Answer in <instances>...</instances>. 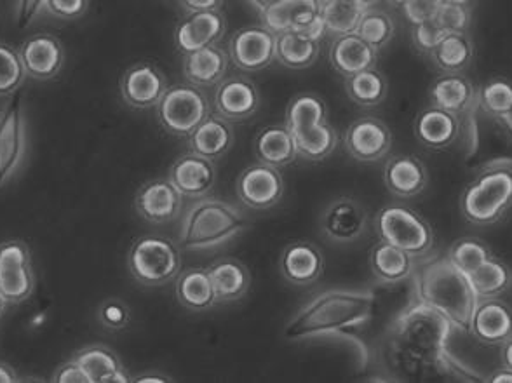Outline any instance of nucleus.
<instances>
[{
  "label": "nucleus",
  "mask_w": 512,
  "mask_h": 383,
  "mask_svg": "<svg viewBox=\"0 0 512 383\" xmlns=\"http://www.w3.org/2000/svg\"><path fill=\"white\" fill-rule=\"evenodd\" d=\"M293 136L297 143L298 157H302L305 161H324L338 147L337 129L328 124V121L316 124L312 128L302 129L298 133H293Z\"/></svg>",
  "instance_id": "58836bf2"
},
{
  "label": "nucleus",
  "mask_w": 512,
  "mask_h": 383,
  "mask_svg": "<svg viewBox=\"0 0 512 383\" xmlns=\"http://www.w3.org/2000/svg\"><path fill=\"white\" fill-rule=\"evenodd\" d=\"M176 298L190 312H206L216 305L215 289L208 269L190 267L176 277Z\"/></svg>",
  "instance_id": "473e14b6"
},
{
  "label": "nucleus",
  "mask_w": 512,
  "mask_h": 383,
  "mask_svg": "<svg viewBox=\"0 0 512 383\" xmlns=\"http://www.w3.org/2000/svg\"><path fill=\"white\" fill-rule=\"evenodd\" d=\"M128 265L138 283L164 286L173 283L182 272V253L166 237H138L129 249Z\"/></svg>",
  "instance_id": "423d86ee"
},
{
  "label": "nucleus",
  "mask_w": 512,
  "mask_h": 383,
  "mask_svg": "<svg viewBox=\"0 0 512 383\" xmlns=\"http://www.w3.org/2000/svg\"><path fill=\"white\" fill-rule=\"evenodd\" d=\"M25 93L14 91L0 110V189L20 169L27 147Z\"/></svg>",
  "instance_id": "1a4fd4ad"
},
{
  "label": "nucleus",
  "mask_w": 512,
  "mask_h": 383,
  "mask_svg": "<svg viewBox=\"0 0 512 383\" xmlns=\"http://www.w3.org/2000/svg\"><path fill=\"white\" fill-rule=\"evenodd\" d=\"M467 333L483 345H502L512 336V307L499 298L479 300Z\"/></svg>",
  "instance_id": "aec40b11"
},
{
  "label": "nucleus",
  "mask_w": 512,
  "mask_h": 383,
  "mask_svg": "<svg viewBox=\"0 0 512 383\" xmlns=\"http://www.w3.org/2000/svg\"><path fill=\"white\" fill-rule=\"evenodd\" d=\"M344 147L354 161L380 162L391 152V129L377 117H361L345 129Z\"/></svg>",
  "instance_id": "4468645a"
},
{
  "label": "nucleus",
  "mask_w": 512,
  "mask_h": 383,
  "mask_svg": "<svg viewBox=\"0 0 512 383\" xmlns=\"http://www.w3.org/2000/svg\"><path fill=\"white\" fill-rule=\"evenodd\" d=\"M54 383H89L86 373L81 370V366L75 363L74 359L60 366L53 377Z\"/></svg>",
  "instance_id": "864d4df0"
},
{
  "label": "nucleus",
  "mask_w": 512,
  "mask_h": 383,
  "mask_svg": "<svg viewBox=\"0 0 512 383\" xmlns=\"http://www.w3.org/2000/svg\"><path fill=\"white\" fill-rule=\"evenodd\" d=\"M178 2H182V0H178Z\"/></svg>",
  "instance_id": "338daca9"
},
{
  "label": "nucleus",
  "mask_w": 512,
  "mask_h": 383,
  "mask_svg": "<svg viewBox=\"0 0 512 383\" xmlns=\"http://www.w3.org/2000/svg\"><path fill=\"white\" fill-rule=\"evenodd\" d=\"M512 209V168L490 164L479 171L460 195V211L467 222L478 227L499 223Z\"/></svg>",
  "instance_id": "39448f33"
},
{
  "label": "nucleus",
  "mask_w": 512,
  "mask_h": 383,
  "mask_svg": "<svg viewBox=\"0 0 512 383\" xmlns=\"http://www.w3.org/2000/svg\"><path fill=\"white\" fill-rule=\"evenodd\" d=\"M284 178L276 166L253 164L237 176L236 192L244 206L256 211L277 206L284 197Z\"/></svg>",
  "instance_id": "f8f14e48"
},
{
  "label": "nucleus",
  "mask_w": 512,
  "mask_h": 383,
  "mask_svg": "<svg viewBox=\"0 0 512 383\" xmlns=\"http://www.w3.org/2000/svg\"><path fill=\"white\" fill-rule=\"evenodd\" d=\"M453 330L452 323L438 310L415 300L392 323V359L399 366H413L417 370L445 366L446 359H450L448 342Z\"/></svg>",
  "instance_id": "f03ea898"
},
{
  "label": "nucleus",
  "mask_w": 512,
  "mask_h": 383,
  "mask_svg": "<svg viewBox=\"0 0 512 383\" xmlns=\"http://www.w3.org/2000/svg\"><path fill=\"white\" fill-rule=\"evenodd\" d=\"M474 293L479 300H490L504 295L511 288L512 270L506 262L492 256L488 262L483 263L478 270L469 274Z\"/></svg>",
  "instance_id": "4c0bfd02"
},
{
  "label": "nucleus",
  "mask_w": 512,
  "mask_h": 383,
  "mask_svg": "<svg viewBox=\"0 0 512 383\" xmlns=\"http://www.w3.org/2000/svg\"><path fill=\"white\" fill-rule=\"evenodd\" d=\"M100 317H102L103 326H107L110 330H122L129 323V310L124 303L110 300L103 305Z\"/></svg>",
  "instance_id": "3c124183"
},
{
  "label": "nucleus",
  "mask_w": 512,
  "mask_h": 383,
  "mask_svg": "<svg viewBox=\"0 0 512 383\" xmlns=\"http://www.w3.org/2000/svg\"><path fill=\"white\" fill-rule=\"evenodd\" d=\"M368 7L358 0H324L323 20L326 34L345 35L356 32Z\"/></svg>",
  "instance_id": "79ce46f5"
},
{
  "label": "nucleus",
  "mask_w": 512,
  "mask_h": 383,
  "mask_svg": "<svg viewBox=\"0 0 512 383\" xmlns=\"http://www.w3.org/2000/svg\"><path fill=\"white\" fill-rule=\"evenodd\" d=\"M241 209L222 199H197L183 216L180 244L187 251L218 248L248 230Z\"/></svg>",
  "instance_id": "20e7f679"
},
{
  "label": "nucleus",
  "mask_w": 512,
  "mask_h": 383,
  "mask_svg": "<svg viewBox=\"0 0 512 383\" xmlns=\"http://www.w3.org/2000/svg\"><path fill=\"white\" fill-rule=\"evenodd\" d=\"M168 89V81L159 67L145 61L135 67L128 68L121 79V95L129 107L138 110L157 107L164 91Z\"/></svg>",
  "instance_id": "6ab92c4d"
},
{
  "label": "nucleus",
  "mask_w": 512,
  "mask_h": 383,
  "mask_svg": "<svg viewBox=\"0 0 512 383\" xmlns=\"http://www.w3.org/2000/svg\"><path fill=\"white\" fill-rule=\"evenodd\" d=\"M368 230V215L363 204L351 195H342L330 202L321 215V232L338 244H351Z\"/></svg>",
  "instance_id": "2eb2a0df"
},
{
  "label": "nucleus",
  "mask_w": 512,
  "mask_h": 383,
  "mask_svg": "<svg viewBox=\"0 0 512 383\" xmlns=\"http://www.w3.org/2000/svg\"><path fill=\"white\" fill-rule=\"evenodd\" d=\"M321 51V41L286 30L276 34V61L291 70H304L316 63Z\"/></svg>",
  "instance_id": "f704fd0d"
},
{
  "label": "nucleus",
  "mask_w": 512,
  "mask_h": 383,
  "mask_svg": "<svg viewBox=\"0 0 512 383\" xmlns=\"http://www.w3.org/2000/svg\"><path fill=\"white\" fill-rule=\"evenodd\" d=\"M75 363L86 373L89 383L131 382L128 371L124 370L119 357L103 345H91L79 350L74 356Z\"/></svg>",
  "instance_id": "7c9ffc66"
},
{
  "label": "nucleus",
  "mask_w": 512,
  "mask_h": 383,
  "mask_svg": "<svg viewBox=\"0 0 512 383\" xmlns=\"http://www.w3.org/2000/svg\"><path fill=\"white\" fill-rule=\"evenodd\" d=\"M446 34L448 32L438 27L434 20L425 21V23L411 27V44H413V48L417 49L418 53L431 56L432 51L438 48L439 42L445 39Z\"/></svg>",
  "instance_id": "de8ad7c7"
},
{
  "label": "nucleus",
  "mask_w": 512,
  "mask_h": 383,
  "mask_svg": "<svg viewBox=\"0 0 512 383\" xmlns=\"http://www.w3.org/2000/svg\"><path fill=\"white\" fill-rule=\"evenodd\" d=\"M471 20V7L443 2L439 7L436 18H434V23L443 28L448 34H452V32L467 34L469 27H471Z\"/></svg>",
  "instance_id": "49530a36"
},
{
  "label": "nucleus",
  "mask_w": 512,
  "mask_h": 383,
  "mask_svg": "<svg viewBox=\"0 0 512 383\" xmlns=\"http://www.w3.org/2000/svg\"><path fill=\"white\" fill-rule=\"evenodd\" d=\"M229 61V53L218 44L197 49L194 53L185 54L183 75L197 88H216L227 77Z\"/></svg>",
  "instance_id": "bb28decb"
},
{
  "label": "nucleus",
  "mask_w": 512,
  "mask_h": 383,
  "mask_svg": "<svg viewBox=\"0 0 512 383\" xmlns=\"http://www.w3.org/2000/svg\"><path fill=\"white\" fill-rule=\"evenodd\" d=\"M206 269L215 289L216 305L237 302L248 295L251 274L243 262L236 258H222L211 263Z\"/></svg>",
  "instance_id": "c85d7f7f"
},
{
  "label": "nucleus",
  "mask_w": 512,
  "mask_h": 383,
  "mask_svg": "<svg viewBox=\"0 0 512 383\" xmlns=\"http://www.w3.org/2000/svg\"><path fill=\"white\" fill-rule=\"evenodd\" d=\"M431 60L443 74H464L474 60V44L469 34L452 32L439 42L431 54Z\"/></svg>",
  "instance_id": "c9c22d12"
},
{
  "label": "nucleus",
  "mask_w": 512,
  "mask_h": 383,
  "mask_svg": "<svg viewBox=\"0 0 512 383\" xmlns=\"http://www.w3.org/2000/svg\"><path fill=\"white\" fill-rule=\"evenodd\" d=\"M251 6L255 7L258 13H262L265 9H269L270 6H274V4H279L281 0H248Z\"/></svg>",
  "instance_id": "052dcab7"
},
{
  "label": "nucleus",
  "mask_w": 512,
  "mask_h": 383,
  "mask_svg": "<svg viewBox=\"0 0 512 383\" xmlns=\"http://www.w3.org/2000/svg\"><path fill=\"white\" fill-rule=\"evenodd\" d=\"M445 4H457V6L471 7L474 4V0H443Z\"/></svg>",
  "instance_id": "680f3d73"
},
{
  "label": "nucleus",
  "mask_w": 512,
  "mask_h": 383,
  "mask_svg": "<svg viewBox=\"0 0 512 383\" xmlns=\"http://www.w3.org/2000/svg\"><path fill=\"white\" fill-rule=\"evenodd\" d=\"M46 0H16V25L27 28L44 9Z\"/></svg>",
  "instance_id": "603ef678"
},
{
  "label": "nucleus",
  "mask_w": 512,
  "mask_h": 383,
  "mask_svg": "<svg viewBox=\"0 0 512 383\" xmlns=\"http://www.w3.org/2000/svg\"><path fill=\"white\" fill-rule=\"evenodd\" d=\"M279 267L288 283L295 286H309L323 276V251L317 248L314 242H291L284 248Z\"/></svg>",
  "instance_id": "b1692460"
},
{
  "label": "nucleus",
  "mask_w": 512,
  "mask_h": 383,
  "mask_svg": "<svg viewBox=\"0 0 512 383\" xmlns=\"http://www.w3.org/2000/svg\"><path fill=\"white\" fill-rule=\"evenodd\" d=\"M169 180L183 197L196 199V201L203 199L215 189V162L194 152L182 155L169 169Z\"/></svg>",
  "instance_id": "412c9836"
},
{
  "label": "nucleus",
  "mask_w": 512,
  "mask_h": 383,
  "mask_svg": "<svg viewBox=\"0 0 512 383\" xmlns=\"http://www.w3.org/2000/svg\"><path fill=\"white\" fill-rule=\"evenodd\" d=\"M378 49L359 37L356 32L352 34L338 35L330 46L331 67L338 74L347 77L377 67Z\"/></svg>",
  "instance_id": "a878e982"
},
{
  "label": "nucleus",
  "mask_w": 512,
  "mask_h": 383,
  "mask_svg": "<svg viewBox=\"0 0 512 383\" xmlns=\"http://www.w3.org/2000/svg\"><path fill=\"white\" fill-rule=\"evenodd\" d=\"M25 77L27 74L21 63L20 51L9 44H0V98L18 91Z\"/></svg>",
  "instance_id": "a18cd8bd"
},
{
  "label": "nucleus",
  "mask_w": 512,
  "mask_h": 383,
  "mask_svg": "<svg viewBox=\"0 0 512 383\" xmlns=\"http://www.w3.org/2000/svg\"><path fill=\"white\" fill-rule=\"evenodd\" d=\"M375 229L380 241L403 249L413 258H422L434 248L431 223L406 206L391 204L380 209L375 218Z\"/></svg>",
  "instance_id": "0eeeda50"
},
{
  "label": "nucleus",
  "mask_w": 512,
  "mask_h": 383,
  "mask_svg": "<svg viewBox=\"0 0 512 383\" xmlns=\"http://www.w3.org/2000/svg\"><path fill=\"white\" fill-rule=\"evenodd\" d=\"M446 256L457 269L464 272L465 276H469L483 263L488 262L493 253L490 246L478 237H462L459 241L453 242L452 248L448 249Z\"/></svg>",
  "instance_id": "37998d69"
},
{
  "label": "nucleus",
  "mask_w": 512,
  "mask_h": 383,
  "mask_svg": "<svg viewBox=\"0 0 512 383\" xmlns=\"http://www.w3.org/2000/svg\"><path fill=\"white\" fill-rule=\"evenodd\" d=\"M91 0H46L44 11L60 20H79L89 9Z\"/></svg>",
  "instance_id": "8fccbe9b"
},
{
  "label": "nucleus",
  "mask_w": 512,
  "mask_h": 383,
  "mask_svg": "<svg viewBox=\"0 0 512 383\" xmlns=\"http://www.w3.org/2000/svg\"><path fill=\"white\" fill-rule=\"evenodd\" d=\"M229 58L244 74H256L276 61V34L265 27L237 30L229 42Z\"/></svg>",
  "instance_id": "ddd939ff"
},
{
  "label": "nucleus",
  "mask_w": 512,
  "mask_h": 383,
  "mask_svg": "<svg viewBox=\"0 0 512 383\" xmlns=\"http://www.w3.org/2000/svg\"><path fill=\"white\" fill-rule=\"evenodd\" d=\"M413 133L425 148L446 150L453 147L459 140L462 121H460V115L431 105L417 115Z\"/></svg>",
  "instance_id": "5701e85b"
},
{
  "label": "nucleus",
  "mask_w": 512,
  "mask_h": 383,
  "mask_svg": "<svg viewBox=\"0 0 512 383\" xmlns=\"http://www.w3.org/2000/svg\"><path fill=\"white\" fill-rule=\"evenodd\" d=\"M255 154L263 164L276 168L290 166L298 159L295 136L286 124L263 128L255 138Z\"/></svg>",
  "instance_id": "2f4dec72"
},
{
  "label": "nucleus",
  "mask_w": 512,
  "mask_h": 383,
  "mask_svg": "<svg viewBox=\"0 0 512 383\" xmlns=\"http://www.w3.org/2000/svg\"><path fill=\"white\" fill-rule=\"evenodd\" d=\"M500 347H502V352H500V357H502V366H506V368L512 370V336L507 340V342L502 343Z\"/></svg>",
  "instance_id": "13d9d810"
},
{
  "label": "nucleus",
  "mask_w": 512,
  "mask_h": 383,
  "mask_svg": "<svg viewBox=\"0 0 512 383\" xmlns=\"http://www.w3.org/2000/svg\"><path fill=\"white\" fill-rule=\"evenodd\" d=\"M356 34L375 49H384L394 39L396 25L389 14L377 9H366Z\"/></svg>",
  "instance_id": "c03bdc74"
},
{
  "label": "nucleus",
  "mask_w": 512,
  "mask_h": 383,
  "mask_svg": "<svg viewBox=\"0 0 512 383\" xmlns=\"http://www.w3.org/2000/svg\"><path fill=\"white\" fill-rule=\"evenodd\" d=\"M429 101L432 107L464 115L476 103V88L464 74L439 75L429 88Z\"/></svg>",
  "instance_id": "cd10ccee"
},
{
  "label": "nucleus",
  "mask_w": 512,
  "mask_h": 383,
  "mask_svg": "<svg viewBox=\"0 0 512 383\" xmlns=\"http://www.w3.org/2000/svg\"><path fill=\"white\" fill-rule=\"evenodd\" d=\"M18 51L25 74L35 81H51L60 74L65 63V49L51 34H35L28 37Z\"/></svg>",
  "instance_id": "a211bd4d"
},
{
  "label": "nucleus",
  "mask_w": 512,
  "mask_h": 383,
  "mask_svg": "<svg viewBox=\"0 0 512 383\" xmlns=\"http://www.w3.org/2000/svg\"><path fill=\"white\" fill-rule=\"evenodd\" d=\"M183 197L171 180H152L145 183L136 194L135 206L138 215L150 223L173 222L180 215Z\"/></svg>",
  "instance_id": "4be33fe9"
},
{
  "label": "nucleus",
  "mask_w": 512,
  "mask_h": 383,
  "mask_svg": "<svg viewBox=\"0 0 512 383\" xmlns=\"http://www.w3.org/2000/svg\"><path fill=\"white\" fill-rule=\"evenodd\" d=\"M131 382L162 383V382H171V378L166 377V375H161V373H157V375H140V377L131 378Z\"/></svg>",
  "instance_id": "bf43d9fd"
},
{
  "label": "nucleus",
  "mask_w": 512,
  "mask_h": 383,
  "mask_svg": "<svg viewBox=\"0 0 512 383\" xmlns=\"http://www.w3.org/2000/svg\"><path fill=\"white\" fill-rule=\"evenodd\" d=\"M227 32V21L220 11L189 13L175 28L173 41L180 53H194L197 49L215 46Z\"/></svg>",
  "instance_id": "f3484780"
},
{
  "label": "nucleus",
  "mask_w": 512,
  "mask_h": 383,
  "mask_svg": "<svg viewBox=\"0 0 512 383\" xmlns=\"http://www.w3.org/2000/svg\"><path fill=\"white\" fill-rule=\"evenodd\" d=\"M415 300L438 310L455 330L467 331L479 298L469 277L457 269L448 256L425 263L413 284Z\"/></svg>",
  "instance_id": "7ed1b4c3"
},
{
  "label": "nucleus",
  "mask_w": 512,
  "mask_h": 383,
  "mask_svg": "<svg viewBox=\"0 0 512 383\" xmlns=\"http://www.w3.org/2000/svg\"><path fill=\"white\" fill-rule=\"evenodd\" d=\"M234 145V129L232 122L223 119L220 115H209L206 121L201 122L194 133L189 136L190 152L203 155L209 161H218L223 155L229 154Z\"/></svg>",
  "instance_id": "c756f323"
},
{
  "label": "nucleus",
  "mask_w": 512,
  "mask_h": 383,
  "mask_svg": "<svg viewBox=\"0 0 512 383\" xmlns=\"http://www.w3.org/2000/svg\"><path fill=\"white\" fill-rule=\"evenodd\" d=\"M326 117H328V107L323 98L314 93H302V95L293 96L288 103L284 124L291 133H298L302 129L326 122Z\"/></svg>",
  "instance_id": "a19ab883"
},
{
  "label": "nucleus",
  "mask_w": 512,
  "mask_h": 383,
  "mask_svg": "<svg viewBox=\"0 0 512 383\" xmlns=\"http://www.w3.org/2000/svg\"><path fill=\"white\" fill-rule=\"evenodd\" d=\"M14 382H20V378H18V375L14 373L13 368H11V366H7V364L0 363V383Z\"/></svg>",
  "instance_id": "4d7b16f0"
},
{
  "label": "nucleus",
  "mask_w": 512,
  "mask_h": 383,
  "mask_svg": "<svg viewBox=\"0 0 512 383\" xmlns=\"http://www.w3.org/2000/svg\"><path fill=\"white\" fill-rule=\"evenodd\" d=\"M323 2H324V0H323Z\"/></svg>",
  "instance_id": "774afa93"
},
{
  "label": "nucleus",
  "mask_w": 512,
  "mask_h": 383,
  "mask_svg": "<svg viewBox=\"0 0 512 383\" xmlns=\"http://www.w3.org/2000/svg\"><path fill=\"white\" fill-rule=\"evenodd\" d=\"M441 4H443V0H408L401 9H403L406 21L413 27V25L434 20Z\"/></svg>",
  "instance_id": "09e8293b"
},
{
  "label": "nucleus",
  "mask_w": 512,
  "mask_h": 383,
  "mask_svg": "<svg viewBox=\"0 0 512 383\" xmlns=\"http://www.w3.org/2000/svg\"><path fill=\"white\" fill-rule=\"evenodd\" d=\"M260 108V91L244 75L225 77L215 89L216 114L229 122L251 119Z\"/></svg>",
  "instance_id": "dca6fc26"
},
{
  "label": "nucleus",
  "mask_w": 512,
  "mask_h": 383,
  "mask_svg": "<svg viewBox=\"0 0 512 383\" xmlns=\"http://www.w3.org/2000/svg\"><path fill=\"white\" fill-rule=\"evenodd\" d=\"M488 382L493 383H512V370L506 368V366H502L500 370L492 373L490 377H488Z\"/></svg>",
  "instance_id": "6e6d98bb"
},
{
  "label": "nucleus",
  "mask_w": 512,
  "mask_h": 383,
  "mask_svg": "<svg viewBox=\"0 0 512 383\" xmlns=\"http://www.w3.org/2000/svg\"><path fill=\"white\" fill-rule=\"evenodd\" d=\"M387 91V79L375 68L345 79V93L354 105L361 108L380 107L387 98Z\"/></svg>",
  "instance_id": "e433bc0d"
},
{
  "label": "nucleus",
  "mask_w": 512,
  "mask_h": 383,
  "mask_svg": "<svg viewBox=\"0 0 512 383\" xmlns=\"http://www.w3.org/2000/svg\"><path fill=\"white\" fill-rule=\"evenodd\" d=\"M476 107L483 114L499 121L512 119V81L506 77H493L476 89Z\"/></svg>",
  "instance_id": "ea45409f"
},
{
  "label": "nucleus",
  "mask_w": 512,
  "mask_h": 383,
  "mask_svg": "<svg viewBox=\"0 0 512 383\" xmlns=\"http://www.w3.org/2000/svg\"><path fill=\"white\" fill-rule=\"evenodd\" d=\"M258 14L262 27L274 34L293 30L316 41H323L326 35L323 0H281Z\"/></svg>",
  "instance_id": "9d476101"
},
{
  "label": "nucleus",
  "mask_w": 512,
  "mask_h": 383,
  "mask_svg": "<svg viewBox=\"0 0 512 383\" xmlns=\"http://www.w3.org/2000/svg\"><path fill=\"white\" fill-rule=\"evenodd\" d=\"M375 295L368 291L331 289L319 293L286 324V342L347 338L370 321Z\"/></svg>",
  "instance_id": "f257e3e1"
},
{
  "label": "nucleus",
  "mask_w": 512,
  "mask_h": 383,
  "mask_svg": "<svg viewBox=\"0 0 512 383\" xmlns=\"http://www.w3.org/2000/svg\"><path fill=\"white\" fill-rule=\"evenodd\" d=\"M157 119L169 135L189 138L194 129L211 115V103L194 84L168 86L157 103Z\"/></svg>",
  "instance_id": "6e6552de"
},
{
  "label": "nucleus",
  "mask_w": 512,
  "mask_h": 383,
  "mask_svg": "<svg viewBox=\"0 0 512 383\" xmlns=\"http://www.w3.org/2000/svg\"><path fill=\"white\" fill-rule=\"evenodd\" d=\"M187 13H196V11H220L223 6V0H182L180 2Z\"/></svg>",
  "instance_id": "5fc2aeb1"
},
{
  "label": "nucleus",
  "mask_w": 512,
  "mask_h": 383,
  "mask_svg": "<svg viewBox=\"0 0 512 383\" xmlns=\"http://www.w3.org/2000/svg\"><path fill=\"white\" fill-rule=\"evenodd\" d=\"M359 4H363V6L371 7L375 6V4H378L380 0H358Z\"/></svg>",
  "instance_id": "e2e57ef3"
},
{
  "label": "nucleus",
  "mask_w": 512,
  "mask_h": 383,
  "mask_svg": "<svg viewBox=\"0 0 512 383\" xmlns=\"http://www.w3.org/2000/svg\"><path fill=\"white\" fill-rule=\"evenodd\" d=\"M384 183L394 197L411 199L427 189L429 175L417 155H394L385 164Z\"/></svg>",
  "instance_id": "393cba45"
},
{
  "label": "nucleus",
  "mask_w": 512,
  "mask_h": 383,
  "mask_svg": "<svg viewBox=\"0 0 512 383\" xmlns=\"http://www.w3.org/2000/svg\"><path fill=\"white\" fill-rule=\"evenodd\" d=\"M7 302L4 300V296L0 295V316L4 314V310H6Z\"/></svg>",
  "instance_id": "69168bd1"
},
{
  "label": "nucleus",
  "mask_w": 512,
  "mask_h": 383,
  "mask_svg": "<svg viewBox=\"0 0 512 383\" xmlns=\"http://www.w3.org/2000/svg\"><path fill=\"white\" fill-rule=\"evenodd\" d=\"M35 272L27 244L18 239L0 244V295L7 303H21L34 295Z\"/></svg>",
  "instance_id": "9b49d317"
},
{
  "label": "nucleus",
  "mask_w": 512,
  "mask_h": 383,
  "mask_svg": "<svg viewBox=\"0 0 512 383\" xmlns=\"http://www.w3.org/2000/svg\"><path fill=\"white\" fill-rule=\"evenodd\" d=\"M389 2H391L392 6L403 7L408 0H389Z\"/></svg>",
  "instance_id": "0e129e2a"
},
{
  "label": "nucleus",
  "mask_w": 512,
  "mask_h": 383,
  "mask_svg": "<svg viewBox=\"0 0 512 383\" xmlns=\"http://www.w3.org/2000/svg\"><path fill=\"white\" fill-rule=\"evenodd\" d=\"M370 267L373 276L382 284H401L413 274V256L403 249L380 241L371 249Z\"/></svg>",
  "instance_id": "72a5a7b5"
}]
</instances>
